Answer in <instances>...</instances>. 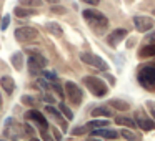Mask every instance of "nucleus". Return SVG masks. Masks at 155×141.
Here are the masks:
<instances>
[{
	"mask_svg": "<svg viewBox=\"0 0 155 141\" xmlns=\"http://www.w3.org/2000/svg\"><path fill=\"white\" fill-rule=\"evenodd\" d=\"M138 81L143 85L147 90H152L155 85V67H143L138 73Z\"/></svg>",
	"mask_w": 155,
	"mask_h": 141,
	"instance_id": "6",
	"label": "nucleus"
},
{
	"mask_svg": "<svg viewBox=\"0 0 155 141\" xmlns=\"http://www.w3.org/2000/svg\"><path fill=\"white\" fill-rule=\"evenodd\" d=\"M92 116H104V118H108V116H112V111L108 110L107 106H98V108H94V110H92Z\"/></svg>",
	"mask_w": 155,
	"mask_h": 141,
	"instance_id": "20",
	"label": "nucleus"
},
{
	"mask_svg": "<svg viewBox=\"0 0 155 141\" xmlns=\"http://www.w3.org/2000/svg\"><path fill=\"white\" fill-rule=\"evenodd\" d=\"M58 110H60V113H64V116L67 118L68 121L74 120V113H72V110H70V108H68L65 103H60V105H58Z\"/></svg>",
	"mask_w": 155,
	"mask_h": 141,
	"instance_id": "24",
	"label": "nucleus"
},
{
	"mask_svg": "<svg viewBox=\"0 0 155 141\" xmlns=\"http://www.w3.org/2000/svg\"><path fill=\"white\" fill-rule=\"evenodd\" d=\"M45 2H48V4H50V5H54V4H58L60 0H45Z\"/></svg>",
	"mask_w": 155,
	"mask_h": 141,
	"instance_id": "39",
	"label": "nucleus"
},
{
	"mask_svg": "<svg viewBox=\"0 0 155 141\" xmlns=\"http://www.w3.org/2000/svg\"><path fill=\"white\" fill-rule=\"evenodd\" d=\"M87 141H100V139H97V138H88Z\"/></svg>",
	"mask_w": 155,
	"mask_h": 141,
	"instance_id": "42",
	"label": "nucleus"
},
{
	"mask_svg": "<svg viewBox=\"0 0 155 141\" xmlns=\"http://www.w3.org/2000/svg\"><path fill=\"white\" fill-rule=\"evenodd\" d=\"M122 136H124L125 139H128V141H138V136H137V134H134L132 131H128V130H124V131H122Z\"/></svg>",
	"mask_w": 155,
	"mask_h": 141,
	"instance_id": "28",
	"label": "nucleus"
},
{
	"mask_svg": "<svg viewBox=\"0 0 155 141\" xmlns=\"http://www.w3.org/2000/svg\"><path fill=\"white\" fill-rule=\"evenodd\" d=\"M0 141H5V139H0Z\"/></svg>",
	"mask_w": 155,
	"mask_h": 141,
	"instance_id": "46",
	"label": "nucleus"
},
{
	"mask_svg": "<svg viewBox=\"0 0 155 141\" xmlns=\"http://www.w3.org/2000/svg\"><path fill=\"white\" fill-rule=\"evenodd\" d=\"M18 4L24 5V7L35 8V7H40V5H42V0H18Z\"/></svg>",
	"mask_w": 155,
	"mask_h": 141,
	"instance_id": "26",
	"label": "nucleus"
},
{
	"mask_svg": "<svg viewBox=\"0 0 155 141\" xmlns=\"http://www.w3.org/2000/svg\"><path fill=\"white\" fill-rule=\"evenodd\" d=\"M152 114H153V120H155V106H152Z\"/></svg>",
	"mask_w": 155,
	"mask_h": 141,
	"instance_id": "43",
	"label": "nucleus"
},
{
	"mask_svg": "<svg viewBox=\"0 0 155 141\" xmlns=\"http://www.w3.org/2000/svg\"><path fill=\"white\" fill-rule=\"evenodd\" d=\"M5 124H7V128H5V136L10 138V139H18L20 131H18L17 121H15L14 118H8V120L5 121Z\"/></svg>",
	"mask_w": 155,
	"mask_h": 141,
	"instance_id": "10",
	"label": "nucleus"
},
{
	"mask_svg": "<svg viewBox=\"0 0 155 141\" xmlns=\"http://www.w3.org/2000/svg\"><path fill=\"white\" fill-rule=\"evenodd\" d=\"M125 37H127V30H125V28H115V30L108 35L107 42H108L110 47H117V45L120 43Z\"/></svg>",
	"mask_w": 155,
	"mask_h": 141,
	"instance_id": "11",
	"label": "nucleus"
},
{
	"mask_svg": "<svg viewBox=\"0 0 155 141\" xmlns=\"http://www.w3.org/2000/svg\"><path fill=\"white\" fill-rule=\"evenodd\" d=\"M10 61H12V67H14L17 71H20L22 68H24V57H22L20 52H17V53L12 55V57H10Z\"/></svg>",
	"mask_w": 155,
	"mask_h": 141,
	"instance_id": "18",
	"label": "nucleus"
},
{
	"mask_svg": "<svg viewBox=\"0 0 155 141\" xmlns=\"http://www.w3.org/2000/svg\"><path fill=\"white\" fill-rule=\"evenodd\" d=\"M153 14H155V10H153Z\"/></svg>",
	"mask_w": 155,
	"mask_h": 141,
	"instance_id": "47",
	"label": "nucleus"
},
{
	"mask_svg": "<svg viewBox=\"0 0 155 141\" xmlns=\"http://www.w3.org/2000/svg\"><path fill=\"white\" fill-rule=\"evenodd\" d=\"M20 100H22V103H24L25 106H30V108H35V106H37V103H38V101L35 100L34 96H30V95H24Z\"/></svg>",
	"mask_w": 155,
	"mask_h": 141,
	"instance_id": "25",
	"label": "nucleus"
},
{
	"mask_svg": "<svg viewBox=\"0 0 155 141\" xmlns=\"http://www.w3.org/2000/svg\"><path fill=\"white\" fill-rule=\"evenodd\" d=\"M44 100H45V101H48V103H55V98L52 96V95H45Z\"/></svg>",
	"mask_w": 155,
	"mask_h": 141,
	"instance_id": "38",
	"label": "nucleus"
},
{
	"mask_svg": "<svg viewBox=\"0 0 155 141\" xmlns=\"http://www.w3.org/2000/svg\"><path fill=\"white\" fill-rule=\"evenodd\" d=\"M92 134L94 136H102V138H107V139H117L118 133L114 130H107V128H98V130H94L92 131Z\"/></svg>",
	"mask_w": 155,
	"mask_h": 141,
	"instance_id": "14",
	"label": "nucleus"
},
{
	"mask_svg": "<svg viewBox=\"0 0 155 141\" xmlns=\"http://www.w3.org/2000/svg\"><path fill=\"white\" fill-rule=\"evenodd\" d=\"M24 128H25V133H27L28 136H34V133H35V131H34V128H32V124L25 123V124H24Z\"/></svg>",
	"mask_w": 155,
	"mask_h": 141,
	"instance_id": "33",
	"label": "nucleus"
},
{
	"mask_svg": "<svg viewBox=\"0 0 155 141\" xmlns=\"http://www.w3.org/2000/svg\"><path fill=\"white\" fill-rule=\"evenodd\" d=\"M138 57H143V58L155 57V43H150V45H147V47H143L138 52Z\"/></svg>",
	"mask_w": 155,
	"mask_h": 141,
	"instance_id": "22",
	"label": "nucleus"
},
{
	"mask_svg": "<svg viewBox=\"0 0 155 141\" xmlns=\"http://www.w3.org/2000/svg\"><path fill=\"white\" fill-rule=\"evenodd\" d=\"M108 103H110L112 108H115V110H118V111H127L128 106H130L127 101H122V100H110Z\"/></svg>",
	"mask_w": 155,
	"mask_h": 141,
	"instance_id": "21",
	"label": "nucleus"
},
{
	"mask_svg": "<svg viewBox=\"0 0 155 141\" xmlns=\"http://www.w3.org/2000/svg\"><path fill=\"white\" fill-rule=\"evenodd\" d=\"M80 60L84 61V63L90 65V67L97 68V70L107 71V68H108L107 63H105V61L102 60L100 57H97V55H94V53H80Z\"/></svg>",
	"mask_w": 155,
	"mask_h": 141,
	"instance_id": "8",
	"label": "nucleus"
},
{
	"mask_svg": "<svg viewBox=\"0 0 155 141\" xmlns=\"http://www.w3.org/2000/svg\"><path fill=\"white\" fill-rule=\"evenodd\" d=\"M50 12L52 14H58V15H64L65 12H67V8L65 7H62V5H58V4H54L50 7Z\"/></svg>",
	"mask_w": 155,
	"mask_h": 141,
	"instance_id": "27",
	"label": "nucleus"
},
{
	"mask_svg": "<svg viewBox=\"0 0 155 141\" xmlns=\"http://www.w3.org/2000/svg\"><path fill=\"white\" fill-rule=\"evenodd\" d=\"M8 24H10V15H4V20H2V24H0V30L2 32L7 30Z\"/></svg>",
	"mask_w": 155,
	"mask_h": 141,
	"instance_id": "30",
	"label": "nucleus"
},
{
	"mask_svg": "<svg viewBox=\"0 0 155 141\" xmlns=\"http://www.w3.org/2000/svg\"><path fill=\"white\" fill-rule=\"evenodd\" d=\"M115 123H117V124H124V126H127V128H135V126H137V123H135L132 118H128V116H117V118H115Z\"/></svg>",
	"mask_w": 155,
	"mask_h": 141,
	"instance_id": "19",
	"label": "nucleus"
},
{
	"mask_svg": "<svg viewBox=\"0 0 155 141\" xmlns=\"http://www.w3.org/2000/svg\"><path fill=\"white\" fill-rule=\"evenodd\" d=\"M30 141H40V139H37V138H34V136H32V138H30Z\"/></svg>",
	"mask_w": 155,
	"mask_h": 141,
	"instance_id": "44",
	"label": "nucleus"
},
{
	"mask_svg": "<svg viewBox=\"0 0 155 141\" xmlns=\"http://www.w3.org/2000/svg\"><path fill=\"white\" fill-rule=\"evenodd\" d=\"M55 138H57V141H60L62 139V134L58 133V131H55Z\"/></svg>",
	"mask_w": 155,
	"mask_h": 141,
	"instance_id": "40",
	"label": "nucleus"
},
{
	"mask_svg": "<svg viewBox=\"0 0 155 141\" xmlns=\"http://www.w3.org/2000/svg\"><path fill=\"white\" fill-rule=\"evenodd\" d=\"M28 73L32 77H37V75L42 73L45 67H47V58L42 57V53H35V55H28Z\"/></svg>",
	"mask_w": 155,
	"mask_h": 141,
	"instance_id": "2",
	"label": "nucleus"
},
{
	"mask_svg": "<svg viewBox=\"0 0 155 141\" xmlns=\"http://www.w3.org/2000/svg\"><path fill=\"white\" fill-rule=\"evenodd\" d=\"M25 120H27V121H35V123L38 124V128H40V131H47L48 130L47 118H45L40 111L35 110V108H30V110L25 113Z\"/></svg>",
	"mask_w": 155,
	"mask_h": 141,
	"instance_id": "7",
	"label": "nucleus"
},
{
	"mask_svg": "<svg viewBox=\"0 0 155 141\" xmlns=\"http://www.w3.org/2000/svg\"><path fill=\"white\" fill-rule=\"evenodd\" d=\"M52 88H54V90L58 93V96H60V98H64V90H62V86L57 83V81H54V83H52Z\"/></svg>",
	"mask_w": 155,
	"mask_h": 141,
	"instance_id": "32",
	"label": "nucleus"
},
{
	"mask_svg": "<svg viewBox=\"0 0 155 141\" xmlns=\"http://www.w3.org/2000/svg\"><path fill=\"white\" fill-rule=\"evenodd\" d=\"M135 123H137L138 126L142 128V130H145V131H150V130H155V121L148 120V118L145 116L143 113H140V111H138V113L135 114Z\"/></svg>",
	"mask_w": 155,
	"mask_h": 141,
	"instance_id": "12",
	"label": "nucleus"
},
{
	"mask_svg": "<svg viewBox=\"0 0 155 141\" xmlns=\"http://www.w3.org/2000/svg\"><path fill=\"white\" fill-rule=\"evenodd\" d=\"M45 111H47V113H50V114H52V118H54V120H57L58 123H60L62 126H64V130H67V128H65V121H64V118H62V114H60V110L54 108L52 105H47V106H45Z\"/></svg>",
	"mask_w": 155,
	"mask_h": 141,
	"instance_id": "17",
	"label": "nucleus"
},
{
	"mask_svg": "<svg viewBox=\"0 0 155 141\" xmlns=\"http://www.w3.org/2000/svg\"><path fill=\"white\" fill-rule=\"evenodd\" d=\"M150 42H152V43H155V32L150 35Z\"/></svg>",
	"mask_w": 155,
	"mask_h": 141,
	"instance_id": "41",
	"label": "nucleus"
},
{
	"mask_svg": "<svg viewBox=\"0 0 155 141\" xmlns=\"http://www.w3.org/2000/svg\"><path fill=\"white\" fill-rule=\"evenodd\" d=\"M82 15H84V18L88 22V24H92V25H100L102 28L108 25V18L105 17L102 12H98V10L87 8V10H84V14H82Z\"/></svg>",
	"mask_w": 155,
	"mask_h": 141,
	"instance_id": "4",
	"label": "nucleus"
},
{
	"mask_svg": "<svg viewBox=\"0 0 155 141\" xmlns=\"http://www.w3.org/2000/svg\"><path fill=\"white\" fill-rule=\"evenodd\" d=\"M37 86H40V90H48V83L45 80H37Z\"/></svg>",
	"mask_w": 155,
	"mask_h": 141,
	"instance_id": "34",
	"label": "nucleus"
},
{
	"mask_svg": "<svg viewBox=\"0 0 155 141\" xmlns=\"http://www.w3.org/2000/svg\"><path fill=\"white\" fill-rule=\"evenodd\" d=\"M134 25L135 28H137V32H148L153 28V20H152L150 17H145V15H137V17H134Z\"/></svg>",
	"mask_w": 155,
	"mask_h": 141,
	"instance_id": "9",
	"label": "nucleus"
},
{
	"mask_svg": "<svg viewBox=\"0 0 155 141\" xmlns=\"http://www.w3.org/2000/svg\"><path fill=\"white\" fill-rule=\"evenodd\" d=\"M14 14H15V17H18V18H25V17H32V15H35L37 12L32 10V8H28V7L20 5V7H15L14 8Z\"/></svg>",
	"mask_w": 155,
	"mask_h": 141,
	"instance_id": "16",
	"label": "nucleus"
},
{
	"mask_svg": "<svg viewBox=\"0 0 155 141\" xmlns=\"http://www.w3.org/2000/svg\"><path fill=\"white\" fill-rule=\"evenodd\" d=\"M84 85L88 88L92 95L95 96H105L108 93V86L105 85V81L102 78H97V77H85L84 78Z\"/></svg>",
	"mask_w": 155,
	"mask_h": 141,
	"instance_id": "1",
	"label": "nucleus"
},
{
	"mask_svg": "<svg viewBox=\"0 0 155 141\" xmlns=\"http://www.w3.org/2000/svg\"><path fill=\"white\" fill-rule=\"evenodd\" d=\"M87 130H88L87 126H77V128H74V130H72V134H74V136H80V134H84Z\"/></svg>",
	"mask_w": 155,
	"mask_h": 141,
	"instance_id": "29",
	"label": "nucleus"
},
{
	"mask_svg": "<svg viewBox=\"0 0 155 141\" xmlns=\"http://www.w3.org/2000/svg\"><path fill=\"white\" fill-rule=\"evenodd\" d=\"M65 93H67V98L72 105L78 106L84 100V93H82V88H78V85L75 81H67L65 83Z\"/></svg>",
	"mask_w": 155,
	"mask_h": 141,
	"instance_id": "3",
	"label": "nucleus"
},
{
	"mask_svg": "<svg viewBox=\"0 0 155 141\" xmlns=\"http://www.w3.org/2000/svg\"><path fill=\"white\" fill-rule=\"evenodd\" d=\"M84 4H88V5H98V2L100 0H82Z\"/></svg>",
	"mask_w": 155,
	"mask_h": 141,
	"instance_id": "37",
	"label": "nucleus"
},
{
	"mask_svg": "<svg viewBox=\"0 0 155 141\" xmlns=\"http://www.w3.org/2000/svg\"><path fill=\"white\" fill-rule=\"evenodd\" d=\"M45 28H47V32L50 35H54V37H62V35H64V30H62V27L57 22H47V24H45Z\"/></svg>",
	"mask_w": 155,
	"mask_h": 141,
	"instance_id": "15",
	"label": "nucleus"
},
{
	"mask_svg": "<svg viewBox=\"0 0 155 141\" xmlns=\"http://www.w3.org/2000/svg\"><path fill=\"white\" fill-rule=\"evenodd\" d=\"M14 37H15V40H17V42L25 43V42L35 40V38L38 37V32L35 30L34 27H20V28H17V30L14 32Z\"/></svg>",
	"mask_w": 155,
	"mask_h": 141,
	"instance_id": "5",
	"label": "nucleus"
},
{
	"mask_svg": "<svg viewBox=\"0 0 155 141\" xmlns=\"http://www.w3.org/2000/svg\"><path fill=\"white\" fill-rule=\"evenodd\" d=\"M85 126L90 130V128H104V126H108V120L105 118V120H92V121H88Z\"/></svg>",
	"mask_w": 155,
	"mask_h": 141,
	"instance_id": "23",
	"label": "nucleus"
},
{
	"mask_svg": "<svg viewBox=\"0 0 155 141\" xmlns=\"http://www.w3.org/2000/svg\"><path fill=\"white\" fill-rule=\"evenodd\" d=\"M0 86L4 88L5 93L12 95V93H14V90H15V81H14V78H12L10 75H4V77L0 78Z\"/></svg>",
	"mask_w": 155,
	"mask_h": 141,
	"instance_id": "13",
	"label": "nucleus"
},
{
	"mask_svg": "<svg viewBox=\"0 0 155 141\" xmlns=\"http://www.w3.org/2000/svg\"><path fill=\"white\" fill-rule=\"evenodd\" d=\"M25 52H27L28 55H35V53H40V50H38V48H25Z\"/></svg>",
	"mask_w": 155,
	"mask_h": 141,
	"instance_id": "36",
	"label": "nucleus"
},
{
	"mask_svg": "<svg viewBox=\"0 0 155 141\" xmlns=\"http://www.w3.org/2000/svg\"><path fill=\"white\" fill-rule=\"evenodd\" d=\"M40 134H42V141H54V138H52L47 131H40Z\"/></svg>",
	"mask_w": 155,
	"mask_h": 141,
	"instance_id": "35",
	"label": "nucleus"
},
{
	"mask_svg": "<svg viewBox=\"0 0 155 141\" xmlns=\"http://www.w3.org/2000/svg\"><path fill=\"white\" fill-rule=\"evenodd\" d=\"M0 105H2V100H0Z\"/></svg>",
	"mask_w": 155,
	"mask_h": 141,
	"instance_id": "45",
	"label": "nucleus"
},
{
	"mask_svg": "<svg viewBox=\"0 0 155 141\" xmlns=\"http://www.w3.org/2000/svg\"><path fill=\"white\" fill-rule=\"evenodd\" d=\"M42 75H44L47 80H50V81H57V75H55L54 71H44L42 70Z\"/></svg>",
	"mask_w": 155,
	"mask_h": 141,
	"instance_id": "31",
	"label": "nucleus"
}]
</instances>
